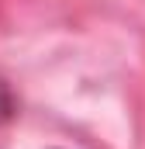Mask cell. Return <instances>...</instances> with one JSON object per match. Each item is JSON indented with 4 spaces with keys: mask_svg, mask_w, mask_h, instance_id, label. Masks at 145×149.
Returning <instances> with one entry per match:
<instances>
[{
    "mask_svg": "<svg viewBox=\"0 0 145 149\" xmlns=\"http://www.w3.org/2000/svg\"><path fill=\"white\" fill-rule=\"evenodd\" d=\"M17 111V101H14V90L7 87V80H0V121H10Z\"/></svg>",
    "mask_w": 145,
    "mask_h": 149,
    "instance_id": "6da1fadb",
    "label": "cell"
}]
</instances>
